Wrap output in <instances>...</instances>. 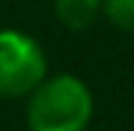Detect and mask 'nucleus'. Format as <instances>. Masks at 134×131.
I'll use <instances>...</instances> for the list:
<instances>
[{
    "instance_id": "f257e3e1",
    "label": "nucleus",
    "mask_w": 134,
    "mask_h": 131,
    "mask_svg": "<svg viewBox=\"0 0 134 131\" xmlns=\"http://www.w3.org/2000/svg\"><path fill=\"white\" fill-rule=\"evenodd\" d=\"M92 119V92L75 75H45L27 98L30 131H83Z\"/></svg>"
},
{
    "instance_id": "f03ea898",
    "label": "nucleus",
    "mask_w": 134,
    "mask_h": 131,
    "mask_svg": "<svg viewBox=\"0 0 134 131\" xmlns=\"http://www.w3.org/2000/svg\"><path fill=\"white\" fill-rule=\"evenodd\" d=\"M48 75V60L33 36L21 30H0V95H30Z\"/></svg>"
},
{
    "instance_id": "20e7f679",
    "label": "nucleus",
    "mask_w": 134,
    "mask_h": 131,
    "mask_svg": "<svg viewBox=\"0 0 134 131\" xmlns=\"http://www.w3.org/2000/svg\"><path fill=\"white\" fill-rule=\"evenodd\" d=\"M101 12L110 24L134 33V0H101Z\"/></svg>"
},
{
    "instance_id": "7ed1b4c3",
    "label": "nucleus",
    "mask_w": 134,
    "mask_h": 131,
    "mask_svg": "<svg viewBox=\"0 0 134 131\" xmlns=\"http://www.w3.org/2000/svg\"><path fill=\"white\" fill-rule=\"evenodd\" d=\"M60 24L66 30H86L101 12V0H54Z\"/></svg>"
}]
</instances>
